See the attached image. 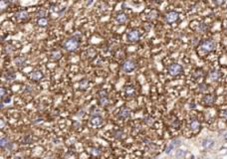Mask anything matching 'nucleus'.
<instances>
[{"mask_svg":"<svg viewBox=\"0 0 227 159\" xmlns=\"http://www.w3.org/2000/svg\"><path fill=\"white\" fill-rule=\"evenodd\" d=\"M216 48V43L212 39H207L202 41L199 45V50L203 53H210Z\"/></svg>","mask_w":227,"mask_h":159,"instance_id":"1","label":"nucleus"},{"mask_svg":"<svg viewBox=\"0 0 227 159\" xmlns=\"http://www.w3.org/2000/svg\"><path fill=\"white\" fill-rule=\"evenodd\" d=\"M25 61H26V59H25L24 57H18V58L15 59V64L19 66V65L24 64V63H25Z\"/></svg>","mask_w":227,"mask_h":159,"instance_id":"21","label":"nucleus"},{"mask_svg":"<svg viewBox=\"0 0 227 159\" xmlns=\"http://www.w3.org/2000/svg\"><path fill=\"white\" fill-rule=\"evenodd\" d=\"M140 38V32L139 30H131L129 34H127V41L131 43H135V42L139 41Z\"/></svg>","mask_w":227,"mask_h":159,"instance_id":"6","label":"nucleus"},{"mask_svg":"<svg viewBox=\"0 0 227 159\" xmlns=\"http://www.w3.org/2000/svg\"><path fill=\"white\" fill-rule=\"evenodd\" d=\"M79 47V41L76 38H70L65 41L64 43V48L69 51V52H73V51L77 50Z\"/></svg>","mask_w":227,"mask_h":159,"instance_id":"3","label":"nucleus"},{"mask_svg":"<svg viewBox=\"0 0 227 159\" xmlns=\"http://www.w3.org/2000/svg\"><path fill=\"white\" fill-rule=\"evenodd\" d=\"M227 1V0H214V3L216 4L217 6H221Z\"/></svg>","mask_w":227,"mask_h":159,"instance_id":"24","label":"nucleus"},{"mask_svg":"<svg viewBox=\"0 0 227 159\" xmlns=\"http://www.w3.org/2000/svg\"><path fill=\"white\" fill-rule=\"evenodd\" d=\"M103 122V118H101V116H94V118L91 119V124L93 126H98V125H100L101 123Z\"/></svg>","mask_w":227,"mask_h":159,"instance_id":"16","label":"nucleus"},{"mask_svg":"<svg viewBox=\"0 0 227 159\" xmlns=\"http://www.w3.org/2000/svg\"><path fill=\"white\" fill-rule=\"evenodd\" d=\"M167 72L170 76H173V77H176L178 75L182 74L183 72V68L181 65L179 64H176V63H173V64H170L168 68H167Z\"/></svg>","mask_w":227,"mask_h":159,"instance_id":"2","label":"nucleus"},{"mask_svg":"<svg viewBox=\"0 0 227 159\" xmlns=\"http://www.w3.org/2000/svg\"><path fill=\"white\" fill-rule=\"evenodd\" d=\"M206 29H207V26L205 24H203V23H202V24H200L199 28H198V30H199L200 32H205Z\"/></svg>","mask_w":227,"mask_h":159,"instance_id":"25","label":"nucleus"},{"mask_svg":"<svg viewBox=\"0 0 227 159\" xmlns=\"http://www.w3.org/2000/svg\"><path fill=\"white\" fill-rule=\"evenodd\" d=\"M100 99H99V102H100V105H103V106H107L109 104H110V101H109L108 97L106 95V92H100Z\"/></svg>","mask_w":227,"mask_h":159,"instance_id":"10","label":"nucleus"},{"mask_svg":"<svg viewBox=\"0 0 227 159\" xmlns=\"http://www.w3.org/2000/svg\"><path fill=\"white\" fill-rule=\"evenodd\" d=\"M225 28H226V30H227V20L225 21Z\"/></svg>","mask_w":227,"mask_h":159,"instance_id":"30","label":"nucleus"},{"mask_svg":"<svg viewBox=\"0 0 227 159\" xmlns=\"http://www.w3.org/2000/svg\"><path fill=\"white\" fill-rule=\"evenodd\" d=\"M37 23H38V25H39V26L45 27V26H47V24H48V20H47L46 18H40Z\"/></svg>","mask_w":227,"mask_h":159,"instance_id":"20","label":"nucleus"},{"mask_svg":"<svg viewBox=\"0 0 227 159\" xmlns=\"http://www.w3.org/2000/svg\"><path fill=\"white\" fill-rule=\"evenodd\" d=\"M214 146V140L211 138H205L202 140V147L205 149H210Z\"/></svg>","mask_w":227,"mask_h":159,"instance_id":"9","label":"nucleus"},{"mask_svg":"<svg viewBox=\"0 0 227 159\" xmlns=\"http://www.w3.org/2000/svg\"><path fill=\"white\" fill-rule=\"evenodd\" d=\"M15 16H16V19H18V20H26V19H28V17H29V14H28V12L25 10H21V11L17 12Z\"/></svg>","mask_w":227,"mask_h":159,"instance_id":"12","label":"nucleus"},{"mask_svg":"<svg viewBox=\"0 0 227 159\" xmlns=\"http://www.w3.org/2000/svg\"><path fill=\"white\" fill-rule=\"evenodd\" d=\"M116 20H117L118 23H119V24H124V23H126L127 20V16L126 15L125 13H119L116 16Z\"/></svg>","mask_w":227,"mask_h":159,"instance_id":"14","label":"nucleus"},{"mask_svg":"<svg viewBox=\"0 0 227 159\" xmlns=\"http://www.w3.org/2000/svg\"><path fill=\"white\" fill-rule=\"evenodd\" d=\"M178 18H179V14L176 11H169L165 14V16H164L165 21H167V23H169V24H171V23H174L176 21H177Z\"/></svg>","mask_w":227,"mask_h":159,"instance_id":"5","label":"nucleus"},{"mask_svg":"<svg viewBox=\"0 0 227 159\" xmlns=\"http://www.w3.org/2000/svg\"><path fill=\"white\" fill-rule=\"evenodd\" d=\"M6 6H7L6 0H1V11H2V12L6 9Z\"/></svg>","mask_w":227,"mask_h":159,"instance_id":"26","label":"nucleus"},{"mask_svg":"<svg viewBox=\"0 0 227 159\" xmlns=\"http://www.w3.org/2000/svg\"><path fill=\"white\" fill-rule=\"evenodd\" d=\"M221 118H223L224 120L227 121V110H223V111H222V113H221Z\"/></svg>","mask_w":227,"mask_h":159,"instance_id":"27","label":"nucleus"},{"mask_svg":"<svg viewBox=\"0 0 227 159\" xmlns=\"http://www.w3.org/2000/svg\"><path fill=\"white\" fill-rule=\"evenodd\" d=\"M36 15H37L38 18H39V19H40V18H45V16H46V11L45 10H39V11L37 12Z\"/></svg>","mask_w":227,"mask_h":159,"instance_id":"23","label":"nucleus"},{"mask_svg":"<svg viewBox=\"0 0 227 159\" xmlns=\"http://www.w3.org/2000/svg\"><path fill=\"white\" fill-rule=\"evenodd\" d=\"M223 138H224V140L227 142V131L223 134Z\"/></svg>","mask_w":227,"mask_h":159,"instance_id":"29","label":"nucleus"},{"mask_svg":"<svg viewBox=\"0 0 227 159\" xmlns=\"http://www.w3.org/2000/svg\"><path fill=\"white\" fill-rule=\"evenodd\" d=\"M42 78H43V73H42L41 71H35V72H33L31 75V80L32 81H35V82L40 81V80H42Z\"/></svg>","mask_w":227,"mask_h":159,"instance_id":"13","label":"nucleus"},{"mask_svg":"<svg viewBox=\"0 0 227 159\" xmlns=\"http://www.w3.org/2000/svg\"><path fill=\"white\" fill-rule=\"evenodd\" d=\"M208 78L211 81H217L220 78V73L218 71H216V70H213V71L209 72V74H208Z\"/></svg>","mask_w":227,"mask_h":159,"instance_id":"15","label":"nucleus"},{"mask_svg":"<svg viewBox=\"0 0 227 159\" xmlns=\"http://www.w3.org/2000/svg\"><path fill=\"white\" fill-rule=\"evenodd\" d=\"M188 128L193 134L197 133L201 128V124L199 122V120L195 118H190V120H189V122H188Z\"/></svg>","mask_w":227,"mask_h":159,"instance_id":"4","label":"nucleus"},{"mask_svg":"<svg viewBox=\"0 0 227 159\" xmlns=\"http://www.w3.org/2000/svg\"><path fill=\"white\" fill-rule=\"evenodd\" d=\"M131 115V110L127 107H122L119 110V116L122 118H127Z\"/></svg>","mask_w":227,"mask_h":159,"instance_id":"11","label":"nucleus"},{"mask_svg":"<svg viewBox=\"0 0 227 159\" xmlns=\"http://www.w3.org/2000/svg\"><path fill=\"white\" fill-rule=\"evenodd\" d=\"M215 101H216V97L212 93H206L202 97V104L205 105H212L215 102Z\"/></svg>","mask_w":227,"mask_h":159,"instance_id":"8","label":"nucleus"},{"mask_svg":"<svg viewBox=\"0 0 227 159\" xmlns=\"http://www.w3.org/2000/svg\"><path fill=\"white\" fill-rule=\"evenodd\" d=\"M9 145V140L7 137H2L1 140H0V146L2 148H5L6 146Z\"/></svg>","mask_w":227,"mask_h":159,"instance_id":"19","label":"nucleus"},{"mask_svg":"<svg viewBox=\"0 0 227 159\" xmlns=\"http://www.w3.org/2000/svg\"><path fill=\"white\" fill-rule=\"evenodd\" d=\"M61 57H62V54H61L60 51H53L51 53V58L54 60H59Z\"/></svg>","mask_w":227,"mask_h":159,"instance_id":"18","label":"nucleus"},{"mask_svg":"<svg viewBox=\"0 0 227 159\" xmlns=\"http://www.w3.org/2000/svg\"><path fill=\"white\" fill-rule=\"evenodd\" d=\"M126 92H127V96H130V97H132V96H135V93H136V90H135V88L134 87H127L126 88Z\"/></svg>","mask_w":227,"mask_h":159,"instance_id":"17","label":"nucleus"},{"mask_svg":"<svg viewBox=\"0 0 227 159\" xmlns=\"http://www.w3.org/2000/svg\"><path fill=\"white\" fill-rule=\"evenodd\" d=\"M1 92V97H2V99H3V97H6V96H5L6 90H5V88H1V92Z\"/></svg>","mask_w":227,"mask_h":159,"instance_id":"28","label":"nucleus"},{"mask_svg":"<svg viewBox=\"0 0 227 159\" xmlns=\"http://www.w3.org/2000/svg\"><path fill=\"white\" fill-rule=\"evenodd\" d=\"M122 69L124 70L125 72H127V73L132 72L136 69V63L134 62V61H131V60H127V61H125V62H124V64H122Z\"/></svg>","mask_w":227,"mask_h":159,"instance_id":"7","label":"nucleus"},{"mask_svg":"<svg viewBox=\"0 0 227 159\" xmlns=\"http://www.w3.org/2000/svg\"><path fill=\"white\" fill-rule=\"evenodd\" d=\"M184 155H185V151L184 150H181V149L176 150V158H182V157H184Z\"/></svg>","mask_w":227,"mask_h":159,"instance_id":"22","label":"nucleus"},{"mask_svg":"<svg viewBox=\"0 0 227 159\" xmlns=\"http://www.w3.org/2000/svg\"><path fill=\"white\" fill-rule=\"evenodd\" d=\"M46 159H52V158H46Z\"/></svg>","mask_w":227,"mask_h":159,"instance_id":"31","label":"nucleus"}]
</instances>
